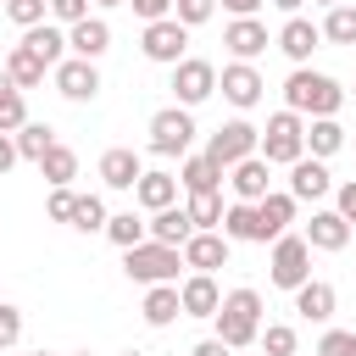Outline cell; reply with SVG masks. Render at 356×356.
Wrapping results in <instances>:
<instances>
[{
  "label": "cell",
  "mask_w": 356,
  "mask_h": 356,
  "mask_svg": "<svg viewBox=\"0 0 356 356\" xmlns=\"http://www.w3.org/2000/svg\"><path fill=\"white\" fill-rule=\"evenodd\" d=\"M122 356H145V350H122Z\"/></svg>",
  "instance_id": "db71d44e"
},
{
  "label": "cell",
  "mask_w": 356,
  "mask_h": 356,
  "mask_svg": "<svg viewBox=\"0 0 356 356\" xmlns=\"http://www.w3.org/2000/svg\"><path fill=\"white\" fill-rule=\"evenodd\" d=\"M17 161H22V156H17V139H11V134H0V172H11Z\"/></svg>",
  "instance_id": "c3c4849f"
},
{
  "label": "cell",
  "mask_w": 356,
  "mask_h": 356,
  "mask_svg": "<svg viewBox=\"0 0 356 356\" xmlns=\"http://www.w3.org/2000/svg\"><path fill=\"white\" fill-rule=\"evenodd\" d=\"M211 11H217V0H172V17H178L184 28H200V22H211Z\"/></svg>",
  "instance_id": "ab89813d"
},
{
  "label": "cell",
  "mask_w": 356,
  "mask_h": 356,
  "mask_svg": "<svg viewBox=\"0 0 356 356\" xmlns=\"http://www.w3.org/2000/svg\"><path fill=\"white\" fill-rule=\"evenodd\" d=\"M145 323L150 328H167V323H178L184 317V306H178V284H145Z\"/></svg>",
  "instance_id": "d4e9b609"
},
{
  "label": "cell",
  "mask_w": 356,
  "mask_h": 356,
  "mask_svg": "<svg viewBox=\"0 0 356 356\" xmlns=\"http://www.w3.org/2000/svg\"><path fill=\"white\" fill-rule=\"evenodd\" d=\"M312 6H339V0H312Z\"/></svg>",
  "instance_id": "f5cc1de1"
},
{
  "label": "cell",
  "mask_w": 356,
  "mask_h": 356,
  "mask_svg": "<svg viewBox=\"0 0 356 356\" xmlns=\"http://www.w3.org/2000/svg\"><path fill=\"white\" fill-rule=\"evenodd\" d=\"M172 95H178V106H200V100H211L217 95V67L211 61H200V56H184L178 67H172Z\"/></svg>",
  "instance_id": "9c48e42d"
},
{
  "label": "cell",
  "mask_w": 356,
  "mask_h": 356,
  "mask_svg": "<svg viewBox=\"0 0 356 356\" xmlns=\"http://www.w3.org/2000/svg\"><path fill=\"white\" fill-rule=\"evenodd\" d=\"M267 6H278V11H284V17H295V11H300V6H306V0H267Z\"/></svg>",
  "instance_id": "f907efd6"
},
{
  "label": "cell",
  "mask_w": 356,
  "mask_h": 356,
  "mask_svg": "<svg viewBox=\"0 0 356 356\" xmlns=\"http://www.w3.org/2000/svg\"><path fill=\"white\" fill-rule=\"evenodd\" d=\"M72 200H78V195H72V184H56V189H50V200H44L50 222H72Z\"/></svg>",
  "instance_id": "b9f144b4"
},
{
  "label": "cell",
  "mask_w": 356,
  "mask_h": 356,
  "mask_svg": "<svg viewBox=\"0 0 356 356\" xmlns=\"http://www.w3.org/2000/svg\"><path fill=\"white\" fill-rule=\"evenodd\" d=\"M184 211H189V222H195V228H217V222H222V195H217V189L189 195V206H184Z\"/></svg>",
  "instance_id": "8d00e7d4"
},
{
  "label": "cell",
  "mask_w": 356,
  "mask_h": 356,
  "mask_svg": "<svg viewBox=\"0 0 356 356\" xmlns=\"http://www.w3.org/2000/svg\"><path fill=\"white\" fill-rule=\"evenodd\" d=\"M95 6H128V0H95Z\"/></svg>",
  "instance_id": "816d5d0a"
},
{
  "label": "cell",
  "mask_w": 356,
  "mask_h": 356,
  "mask_svg": "<svg viewBox=\"0 0 356 356\" xmlns=\"http://www.w3.org/2000/svg\"><path fill=\"white\" fill-rule=\"evenodd\" d=\"M22 44H28L44 67L67 61V28H56V22H33V28H22Z\"/></svg>",
  "instance_id": "603a6c76"
},
{
  "label": "cell",
  "mask_w": 356,
  "mask_h": 356,
  "mask_svg": "<svg viewBox=\"0 0 356 356\" xmlns=\"http://www.w3.org/2000/svg\"><path fill=\"white\" fill-rule=\"evenodd\" d=\"M134 6V17H145V22H156V17H172V0H128Z\"/></svg>",
  "instance_id": "f6af8a7d"
},
{
  "label": "cell",
  "mask_w": 356,
  "mask_h": 356,
  "mask_svg": "<svg viewBox=\"0 0 356 356\" xmlns=\"http://www.w3.org/2000/svg\"><path fill=\"white\" fill-rule=\"evenodd\" d=\"M100 234H106V239H111L117 250H128V245H139V239H150V234H145V217H134V211H111Z\"/></svg>",
  "instance_id": "836d02e7"
},
{
  "label": "cell",
  "mask_w": 356,
  "mask_h": 356,
  "mask_svg": "<svg viewBox=\"0 0 356 356\" xmlns=\"http://www.w3.org/2000/svg\"><path fill=\"white\" fill-rule=\"evenodd\" d=\"M50 17H56L61 28H72V22L89 17V0H50Z\"/></svg>",
  "instance_id": "ee69618b"
},
{
  "label": "cell",
  "mask_w": 356,
  "mask_h": 356,
  "mask_svg": "<svg viewBox=\"0 0 356 356\" xmlns=\"http://www.w3.org/2000/svg\"><path fill=\"white\" fill-rule=\"evenodd\" d=\"M334 211H339V217L350 222V234H356V178H350V184H339V206H334Z\"/></svg>",
  "instance_id": "bcb514c9"
},
{
  "label": "cell",
  "mask_w": 356,
  "mask_h": 356,
  "mask_svg": "<svg viewBox=\"0 0 356 356\" xmlns=\"http://www.w3.org/2000/svg\"><path fill=\"white\" fill-rule=\"evenodd\" d=\"M217 89H222V100H228V106L250 111V106L261 100V89H267V83H261V72H256L250 61H228V67L217 72Z\"/></svg>",
  "instance_id": "4fadbf2b"
},
{
  "label": "cell",
  "mask_w": 356,
  "mask_h": 356,
  "mask_svg": "<svg viewBox=\"0 0 356 356\" xmlns=\"http://www.w3.org/2000/svg\"><path fill=\"white\" fill-rule=\"evenodd\" d=\"M222 178H228V172H222L206 150H200V156H184V167H178V184H184L189 195H206V189H217Z\"/></svg>",
  "instance_id": "83f0119b"
},
{
  "label": "cell",
  "mask_w": 356,
  "mask_h": 356,
  "mask_svg": "<svg viewBox=\"0 0 356 356\" xmlns=\"http://www.w3.org/2000/svg\"><path fill=\"white\" fill-rule=\"evenodd\" d=\"M284 106L300 111V117H334L345 106V89L328 78V72H312V67H295L284 78Z\"/></svg>",
  "instance_id": "7a4b0ae2"
},
{
  "label": "cell",
  "mask_w": 356,
  "mask_h": 356,
  "mask_svg": "<svg viewBox=\"0 0 356 356\" xmlns=\"http://www.w3.org/2000/svg\"><path fill=\"white\" fill-rule=\"evenodd\" d=\"M267 278H273L278 289H289V295H295V289L312 278V245H306V234H289V228H284V234L273 239V256H267Z\"/></svg>",
  "instance_id": "5b68a950"
},
{
  "label": "cell",
  "mask_w": 356,
  "mask_h": 356,
  "mask_svg": "<svg viewBox=\"0 0 356 356\" xmlns=\"http://www.w3.org/2000/svg\"><path fill=\"white\" fill-rule=\"evenodd\" d=\"M222 44H228L234 61H256L273 39H267V22H261V17H234V22L222 28Z\"/></svg>",
  "instance_id": "2e32d148"
},
{
  "label": "cell",
  "mask_w": 356,
  "mask_h": 356,
  "mask_svg": "<svg viewBox=\"0 0 356 356\" xmlns=\"http://www.w3.org/2000/svg\"><path fill=\"white\" fill-rule=\"evenodd\" d=\"M317 28H323V39H328V44H356V6H350V0L328 6V17H323Z\"/></svg>",
  "instance_id": "1f68e13d"
},
{
  "label": "cell",
  "mask_w": 356,
  "mask_h": 356,
  "mask_svg": "<svg viewBox=\"0 0 356 356\" xmlns=\"http://www.w3.org/2000/svg\"><path fill=\"white\" fill-rule=\"evenodd\" d=\"M17 339H22V312H17V306H6V300H0V350H11V345H17Z\"/></svg>",
  "instance_id": "7bdbcfd3"
},
{
  "label": "cell",
  "mask_w": 356,
  "mask_h": 356,
  "mask_svg": "<svg viewBox=\"0 0 356 356\" xmlns=\"http://www.w3.org/2000/svg\"><path fill=\"white\" fill-rule=\"evenodd\" d=\"M39 178L56 189V184H72L78 178V150H67V145H50L44 156H39Z\"/></svg>",
  "instance_id": "f546056e"
},
{
  "label": "cell",
  "mask_w": 356,
  "mask_h": 356,
  "mask_svg": "<svg viewBox=\"0 0 356 356\" xmlns=\"http://www.w3.org/2000/svg\"><path fill=\"white\" fill-rule=\"evenodd\" d=\"M217 6H222L228 17H256V11L267 6V0H217Z\"/></svg>",
  "instance_id": "7dc6e473"
},
{
  "label": "cell",
  "mask_w": 356,
  "mask_h": 356,
  "mask_svg": "<svg viewBox=\"0 0 356 356\" xmlns=\"http://www.w3.org/2000/svg\"><path fill=\"white\" fill-rule=\"evenodd\" d=\"M256 345H261L267 356H295V328H289V323H267V328L256 334Z\"/></svg>",
  "instance_id": "74e56055"
},
{
  "label": "cell",
  "mask_w": 356,
  "mask_h": 356,
  "mask_svg": "<svg viewBox=\"0 0 356 356\" xmlns=\"http://www.w3.org/2000/svg\"><path fill=\"white\" fill-rule=\"evenodd\" d=\"M33 356H50V350H33Z\"/></svg>",
  "instance_id": "11a10c76"
},
{
  "label": "cell",
  "mask_w": 356,
  "mask_h": 356,
  "mask_svg": "<svg viewBox=\"0 0 356 356\" xmlns=\"http://www.w3.org/2000/svg\"><path fill=\"white\" fill-rule=\"evenodd\" d=\"M222 239H250L256 245V206L250 200H234V206H222Z\"/></svg>",
  "instance_id": "d6a6232c"
},
{
  "label": "cell",
  "mask_w": 356,
  "mask_h": 356,
  "mask_svg": "<svg viewBox=\"0 0 356 356\" xmlns=\"http://www.w3.org/2000/svg\"><path fill=\"white\" fill-rule=\"evenodd\" d=\"M178 256L189 273H217V267H228V239H222V228H195L178 245Z\"/></svg>",
  "instance_id": "30bf717a"
},
{
  "label": "cell",
  "mask_w": 356,
  "mask_h": 356,
  "mask_svg": "<svg viewBox=\"0 0 356 356\" xmlns=\"http://www.w3.org/2000/svg\"><path fill=\"white\" fill-rule=\"evenodd\" d=\"M306 245H312V250H345V245H350V222H345L339 211H312Z\"/></svg>",
  "instance_id": "44dd1931"
},
{
  "label": "cell",
  "mask_w": 356,
  "mask_h": 356,
  "mask_svg": "<svg viewBox=\"0 0 356 356\" xmlns=\"http://www.w3.org/2000/svg\"><path fill=\"white\" fill-rule=\"evenodd\" d=\"M28 122V100H22V89L0 72V134H17Z\"/></svg>",
  "instance_id": "e575fe53"
},
{
  "label": "cell",
  "mask_w": 356,
  "mask_h": 356,
  "mask_svg": "<svg viewBox=\"0 0 356 356\" xmlns=\"http://www.w3.org/2000/svg\"><path fill=\"white\" fill-rule=\"evenodd\" d=\"M211 323H217V339H222L228 350L256 345V334H261V295H256L250 284L228 289V295H222V306L211 312Z\"/></svg>",
  "instance_id": "6da1fadb"
},
{
  "label": "cell",
  "mask_w": 356,
  "mask_h": 356,
  "mask_svg": "<svg viewBox=\"0 0 356 356\" xmlns=\"http://www.w3.org/2000/svg\"><path fill=\"white\" fill-rule=\"evenodd\" d=\"M11 139H17V156L39 167V156H44L50 145H56V128H50V122H22V128H17Z\"/></svg>",
  "instance_id": "4dcf8cb0"
},
{
  "label": "cell",
  "mask_w": 356,
  "mask_h": 356,
  "mask_svg": "<svg viewBox=\"0 0 356 356\" xmlns=\"http://www.w3.org/2000/svg\"><path fill=\"white\" fill-rule=\"evenodd\" d=\"M256 139H261V128L256 122H245V117H234V122H222L217 134H211V145H206V156L228 172L234 161H245V156H256Z\"/></svg>",
  "instance_id": "ba28073f"
},
{
  "label": "cell",
  "mask_w": 356,
  "mask_h": 356,
  "mask_svg": "<svg viewBox=\"0 0 356 356\" xmlns=\"http://www.w3.org/2000/svg\"><path fill=\"white\" fill-rule=\"evenodd\" d=\"M273 44H278L295 67H306V61H312V50L323 44V28H317L312 17H300V11H295V17H284V28H278V39H273Z\"/></svg>",
  "instance_id": "5bb4252c"
},
{
  "label": "cell",
  "mask_w": 356,
  "mask_h": 356,
  "mask_svg": "<svg viewBox=\"0 0 356 356\" xmlns=\"http://www.w3.org/2000/svg\"><path fill=\"white\" fill-rule=\"evenodd\" d=\"M50 78H56V89H61L67 100H78V106L100 95V72H95V61H83V56L56 61V67H50Z\"/></svg>",
  "instance_id": "7c38bea8"
},
{
  "label": "cell",
  "mask_w": 356,
  "mask_h": 356,
  "mask_svg": "<svg viewBox=\"0 0 356 356\" xmlns=\"http://www.w3.org/2000/svg\"><path fill=\"white\" fill-rule=\"evenodd\" d=\"M295 206H300V200H295L289 189H267V195L256 200V245H273V239L295 222Z\"/></svg>",
  "instance_id": "8fae6325"
},
{
  "label": "cell",
  "mask_w": 356,
  "mask_h": 356,
  "mask_svg": "<svg viewBox=\"0 0 356 356\" xmlns=\"http://www.w3.org/2000/svg\"><path fill=\"white\" fill-rule=\"evenodd\" d=\"M350 95H356V89H350Z\"/></svg>",
  "instance_id": "6f0895ef"
},
{
  "label": "cell",
  "mask_w": 356,
  "mask_h": 356,
  "mask_svg": "<svg viewBox=\"0 0 356 356\" xmlns=\"http://www.w3.org/2000/svg\"><path fill=\"white\" fill-rule=\"evenodd\" d=\"M178 306H184V317H211V312L222 306L217 278H211V273H189V278L178 284Z\"/></svg>",
  "instance_id": "d6986e66"
},
{
  "label": "cell",
  "mask_w": 356,
  "mask_h": 356,
  "mask_svg": "<svg viewBox=\"0 0 356 356\" xmlns=\"http://www.w3.org/2000/svg\"><path fill=\"white\" fill-rule=\"evenodd\" d=\"M189 145H195L189 106H161L150 117V156H189Z\"/></svg>",
  "instance_id": "52a82bcc"
},
{
  "label": "cell",
  "mask_w": 356,
  "mask_h": 356,
  "mask_svg": "<svg viewBox=\"0 0 356 356\" xmlns=\"http://www.w3.org/2000/svg\"><path fill=\"white\" fill-rule=\"evenodd\" d=\"M317 356H356V334L350 328H328L317 339Z\"/></svg>",
  "instance_id": "60d3db41"
},
{
  "label": "cell",
  "mask_w": 356,
  "mask_h": 356,
  "mask_svg": "<svg viewBox=\"0 0 356 356\" xmlns=\"http://www.w3.org/2000/svg\"><path fill=\"white\" fill-rule=\"evenodd\" d=\"M0 72H6V78H11L17 89H39L50 67H44V61H39V56H33L28 44H11V50H6V67H0Z\"/></svg>",
  "instance_id": "484cf974"
},
{
  "label": "cell",
  "mask_w": 356,
  "mask_h": 356,
  "mask_svg": "<svg viewBox=\"0 0 356 356\" xmlns=\"http://www.w3.org/2000/svg\"><path fill=\"white\" fill-rule=\"evenodd\" d=\"M134 200L145 206V211H161V206H172L178 200V178L172 172H139V184H134Z\"/></svg>",
  "instance_id": "4316f807"
},
{
  "label": "cell",
  "mask_w": 356,
  "mask_h": 356,
  "mask_svg": "<svg viewBox=\"0 0 356 356\" xmlns=\"http://www.w3.org/2000/svg\"><path fill=\"white\" fill-rule=\"evenodd\" d=\"M106 217H111V211H106V200H100V195H78V200H72V228H78V234L106 228Z\"/></svg>",
  "instance_id": "d590c367"
},
{
  "label": "cell",
  "mask_w": 356,
  "mask_h": 356,
  "mask_svg": "<svg viewBox=\"0 0 356 356\" xmlns=\"http://www.w3.org/2000/svg\"><path fill=\"white\" fill-rule=\"evenodd\" d=\"M139 172H145V161H139V150H128V145H111V150L100 156V184H106V189H134Z\"/></svg>",
  "instance_id": "ffe728a7"
},
{
  "label": "cell",
  "mask_w": 356,
  "mask_h": 356,
  "mask_svg": "<svg viewBox=\"0 0 356 356\" xmlns=\"http://www.w3.org/2000/svg\"><path fill=\"white\" fill-rule=\"evenodd\" d=\"M178 267H184L178 245H161V239H139L122 250V273L134 284H178Z\"/></svg>",
  "instance_id": "277c9868"
},
{
  "label": "cell",
  "mask_w": 356,
  "mask_h": 356,
  "mask_svg": "<svg viewBox=\"0 0 356 356\" xmlns=\"http://www.w3.org/2000/svg\"><path fill=\"white\" fill-rule=\"evenodd\" d=\"M78 356H89V350H78Z\"/></svg>",
  "instance_id": "9f6ffc18"
},
{
  "label": "cell",
  "mask_w": 356,
  "mask_h": 356,
  "mask_svg": "<svg viewBox=\"0 0 356 356\" xmlns=\"http://www.w3.org/2000/svg\"><path fill=\"white\" fill-rule=\"evenodd\" d=\"M228 189H234V200H261L267 189H273V161L267 156H245V161H234L228 167Z\"/></svg>",
  "instance_id": "9a60e30c"
},
{
  "label": "cell",
  "mask_w": 356,
  "mask_h": 356,
  "mask_svg": "<svg viewBox=\"0 0 356 356\" xmlns=\"http://www.w3.org/2000/svg\"><path fill=\"white\" fill-rule=\"evenodd\" d=\"M306 150H312L317 161H328L334 150H345V128H339L334 117H312V122H306Z\"/></svg>",
  "instance_id": "f1b7e54d"
},
{
  "label": "cell",
  "mask_w": 356,
  "mask_h": 356,
  "mask_svg": "<svg viewBox=\"0 0 356 356\" xmlns=\"http://www.w3.org/2000/svg\"><path fill=\"white\" fill-rule=\"evenodd\" d=\"M6 17H11L17 28H33V22L50 17V0H6Z\"/></svg>",
  "instance_id": "f35d334b"
},
{
  "label": "cell",
  "mask_w": 356,
  "mask_h": 356,
  "mask_svg": "<svg viewBox=\"0 0 356 356\" xmlns=\"http://www.w3.org/2000/svg\"><path fill=\"white\" fill-rule=\"evenodd\" d=\"M334 306H339V295H334V284H323V278H306V284L295 289V312H300L306 323H328Z\"/></svg>",
  "instance_id": "7402d4cb"
},
{
  "label": "cell",
  "mask_w": 356,
  "mask_h": 356,
  "mask_svg": "<svg viewBox=\"0 0 356 356\" xmlns=\"http://www.w3.org/2000/svg\"><path fill=\"white\" fill-rule=\"evenodd\" d=\"M0 356H6V350H0Z\"/></svg>",
  "instance_id": "680465c9"
},
{
  "label": "cell",
  "mask_w": 356,
  "mask_h": 356,
  "mask_svg": "<svg viewBox=\"0 0 356 356\" xmlns=\"http://www.w3.org/2000/svg\"><path fill=\"white\" fill-rule=\"evenodd\" d=\"M67 50L83 56V61H100V56L111 50V22H106V17H83V22H72V28H67Z\"/></svg>",
  "instance_id": "e0dca14e"
},
{
  "label": "cell",
  "mask_w": 356,
  "mask_h": 356,
  "mask_svg": "<svg viewBox=\"0 0 356 356\" xmlns=\"http://www.w3.org/2000/svg\"><path fill=\"white\" fill-rule=\"evenodd\" d=\"M145 234L150 239H161V245H184L189 234H195V222H189V211L172 200V206H161V211H150V222H145Z\"/></svg>",
  "instance_id": "cb8c5ba5"
},
{
  "label": "cell",
  "mask_w": 356,
  "mask_h": 356,
  "mask_svg": "<svg viewBox=\"0 0 356 356\" xmlns=\"http://www.w3.org/2000/svg\"><path fill=\"white\" fill-rule=\"evenodd\" d=\"M256 156H267L273 167H289V161H300L306 156V117L300 111H273L267 117V128H261V139H256Z\"/></svg>",
  "instance_id": "3957f363"
},
{
  "label": "cell",
  "mask_w": 356,
  "mask_h": 356,
  "mask_svg": "<svg viewBox=\"0 0 356 356\" xmlns=\"http://www.w3.org/2000/svg\"><path fill=\"white\" fill-rule=\"evenodd\" d=\"M139 50H145V61H156V67H178V61L189 56V28H184L178 17H156V22H145Z\"/></svg>",
  "instance_id": "8992f818"
},
{
  "label": "cell",
  "mask_w": 356,
  "mask_h": 356,
  "mask_svg": "<svg viewBox=\"0 0 356 356\" xmlns=\"http://www.w3.org/2000/svg\"><path fill=\"white\" fill-rule=\"evenodd\" d=\"M334 189V178H328V161H317V156H300V161H289V195L295 200H323Z\"/></svg>",
  "instance_id": "ac0fdd59"
},
{
  "label": "cell",
  "mask_w": 356,
  "mask_h": 356,
  "mask_svg": "<svg viewBox=\"0 0 356 356\" xmlns=\"http://www.w3.org/2000/svg\"><path fill=\"white\" fill-rule=\"evenodd\" d=\"M189 356H234V350H228V345H222V339H217V334H211V339H200V345H195V350H189Z\"/></svg>",
  "instance_id": "681fc988"
}]
</instances>
